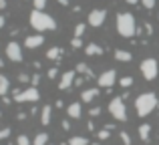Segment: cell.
I'll return each instance as SVG.
<instances>
[{
    "label": "cell",
    "instance_id": "6da1fadb",
    "mask_svg": "<svg viewBox=\"0 0 159 145\" xmlns=\"http://www.w3.org/2000/svg\"><path fill=\"white\" fill-rule=\"evenodd\" d=\"M30 26L39 32L54 30V28H57V20H54L51 14H47L44 10H32L30 12Z\"/></svg>",
    "mask_w": 159,
    "mask_h": 145
},
{
    "label": "cell",
    "instance_id": "7a4b0ae2",
    "mask_svg": "<svg viewBox=\"0 0 159 145\" xmlns=\"http://www.w3.org/2000/svg\"><path fill=\"white\" fill-rule=\"evenodd\" d=\"M117 32L123 39H131L133 34H137V24H135V16L131 12H119L117 14Z\"/></svg>",
    "mask_w": 159,
    "mask_h": 145
},
{
    "label": "cell",
    "instance_id": "3957f363",
    "mask_svg": "<svg viewBox=\"0 0 159 145\" xmlns=\"http://www.w3.org/2000/svg\"><path fill=\"white\" fill-rule=\"evenodd\" d=\"M157 105H159V101H157L155 93H141L135 99V111H137L139 117H147Z\"/></svg>",
    "mask_w": 159,
    "mask_h": 145
},
{
    "label": "cell",
    "instance_id": "277c9868",
    "mask_svg": "<svg viewBox=\"0 0 159 145\" xmlns=\"http://www.w3.org/2000/svg\"><path fill=\"white\" fill-rule=\"evenodd\" d=\"M109 113L113 115L115 121H127V107H125V101L121 97L111 99L109 103Z\"/></svg>",
    "mask_w": 159,
    "mask_h": 145
},
{
    "label": "cell",
    "instance_id": "5b68a950",
    "mask_svg": "<svg viewBox=\"0 0 159 145\" xmlns=\"http://www.w3.org/2000/svg\"><path fill=\"white\" fill-rule=\"evenodd\" d=\"M141 75H143L147 81H153V79H157L159 75V65L155 59H143L141 61Z\"/></svg>",
    "mask_w": 159,
    "mask_h": 145
},
{
    "label": "cell",
    "instance_id": "8992f818",
    "mask_svg": "<svg viewBox=\"0 0 159 145\" xmlns=\"http://www.w3.org/2000/svg\"><path fill=\"white\" fill-rule=\"evenodd\" d=\"M40 99V93L36 87H30L26 91H14V101L16 103H36Z\"/></svg>",
    "mask_w": 159,
    "mask_h": 145
},
{
    "label": "cell",
    "instance_id": "52a82bcc",
    "mask_svg": "<svg viewBox=\"0 0 159 145\" xmlns=\"http://www.w3.org/2000/svg\"><path fill=\"white\" fill-rule=\"evenodd\" d=\"M115 81H117V71H113V69L101 73V75H99V79H97L99 89H111V87L115 85Z\"/></svg>",
    "mask_w": 159,
    "mask_h": 145
},
{
    "label": "cell",
    "instance_id": "ba28073f",
    "mask_svg": "<svg viewBox=\"0 0 159 145\" xmlns=\"http://www.w3.org/2000/svg\"><path fill=\"white\" fill-rule=\"evenodd\" d=\"M6 57L12 63H20V61H22V48H20V44L16 43V40H12V43L6 44Z\"/></svg>",
    "mask_w": 159,
    "mask_h": 145
},
{
    "label": "cell",
    "instance_id": "9c48e42d",
    "mask_svg": "<svg viewBox=\"0 0 159 145\" xmlns=\"http://www.w3.org/2000/svg\"><path fill=\"white\" fill-rule=\"evenodd\" d=\"M105 18H107V10H105V8H95V10L89 12V18H87V20H89L91 26L97 28V26H101V24L105 22Z\"/></svg>",
    "mask_w": 159,
    "mask_h": 145
},
{
    "label": "cell",
    "instance_id": "30bf717a",
    "mask_svg": "<svg viewBox=\"0 0 159 145\" xmlns=\"http://www.w3.org/2000/svg\"><path fill=\"white\" fill-rule=\"evenodd\" d=\"M75 79H77V71H66V73H62L61 75V81H58V89H61V91L69 89V87L75 83Z\"/></svg>",
    "mask_w": 159,
    "mask_h": 145
},
{
    "label": "cell",
    "instance_id": "8fae6325",
    "mask_svg": "<svg viewBox=\"0 0 159 145\" xmlns=\"http://www.w3.org/2000/svg\"><path fill=\"white\" fill-rule=\"evenodd\" d=\"M43 43H44V36L43 34H30V36H26V40H24V47L34 51V48H39Z\"/></svg>",
    "mask_w": 159,
    "mask_h": 145
},
{
    "label": "cell",
    "instance_id": "7c38bea8",
    "mask_svg": "<svg viewBox=\"0 0 159 145\" xmlns=\"http://www.w3.org/2000/svg\"><path fill=\"white\" fill-rule=\"evenodd\" d=\"M66 115H69L70 119H79V117L83 115V107H81V103H79V101L70 103V105L66 107Z\"/></svg>",
    "mask_w": 159,
    "mask_h": 145
},
{
    "label": "cell",
    "instance_id": "4fadbf2b",
    "mask_svg": "<svg viewBox=\"0 0 159 145\" xmlns=\"http://www.w3.org/2000/svg\"><path fill=\"white\" fill-rule=\"evenodd\" d=\"M95 97H99V87H93V89H85V91L81 93L83 103H91Z\"/></svg>",
    "mask_w": 159,
    "mask_h": 145
},
{
    "label": "cell",
    "instance_id": "5bb4252c",
    "mask_svg": "<svg viewBox=\"0 0 159 145\" xmlns=\"http://www.w3.org/2000/svg\"><path fill=\"white\" fill-rule=\"evenodd\" d=\"M115 59L117 61H121V63H129V61L133 59V55L129 51H123V48H117L115 51Z\"/></svg>",
    "mask_w": 159,
    "mask_h": 145
},
{
    "label": "cell",
    "instance_id": "9a60e30c",
    "mask_svg": "<svg viewBox=\"0 0 159 145\" xmlns=\"http://www.w3.org/2000/svg\"><path fill=\"white\" fill-rule=\"evenodd\" d=\"M85 52H87L89 57H95V55H103V48L99 47V44H95V43H89V44L85 47Z\"/></svg>",
    "mask_w": 159,
    "mask_h": 145
},
{
    "label": "cell",
    "instance_id": "2e32d148",
    "mask_svg": "<svg viewBox=\"0 0 159 145\" xmlns=\"http://www.w3.org/2000/svg\"><path fill=\"white\" fill-rule=\"evenodd\" d=\"M51 105H44L43 107V111H40V123H43V125H48V123H51Z\"/></svg>",
    "mask_w": 159,
    "mask_h": 145
},
{
    "label": "cell",
    "instance_id": "e0dca14e",
    "mask_svg": "<svg viewBox=\"0 0 159 145\" xmlns=\"http://www.w3.org/2000/svg\"><path fill=\"white\" fill-rule=\"evenodd\" d=\"M149 133H151V125H149V123L139 125V137H141V141H149Z\"/></svg>",
    "mask_w": 159,
    "mask_h": 145
},
{
    "label": "cell",
    "instance_id": "ac0fdd59",
    "mask_svg": "<svg viewBox=\"0 0 159 145\" xmlns=\"http://www.w3.org/2000/svg\"><path fill=\"white\" fill-rule=\"evenodd\" d=\"M8 89H10V81H8L4 75H0V95L4 97V95L8 93Z\"/></svg>",
    "mask_w": 159,
    "mask_h": 145
},
{
    "label": "cell",
    "instance_id": "d6986e66",
    "mask_svg": "<svg viewBox=\"0 0 159 145\" xmlns=\"http://www.w3.org/2000/svg\"><path fill=\"white\" fill-rule=\"evenodd\" d=\"M58 57H61V48H58V47H52V48L47 51V59L48 61H57Z\"/></svg>",
    "mask_w": 159,
    "mask_h": 145
},
{
    "label": "cell",
    "instance_id": "ffe728a7",
    "mask_svg": "<svg viewBox=\"0 0 159 145\" xmlns=\"http://www.w3.org/2000/svg\"><path fill=\"white\" fill-rule=\"evenodd\" d=\"M69 145H89V139L77 135V137H70V139H69Z\"/></svg>",
    "mask_w": 159,
    "mask_h": 145
},
{
    "label": "cell",
    "instance_id": "44dd1931",
    "mask_svg": "<svg viewBox=\"0 0 159 145\" xmlns=\"http://www.w3.org/2000/svg\"><path fill=\"white\" fill-rule=\"evenodd\" d=\"M32 145H48V135L47 133H39L34 137V141H32Z\"/></svg>",
    "mask_w": 159,
    "mask_h": 145
},
{
    "label": "cell",
    "instance_id": "7402d4cb",
    "mask_svg": "<svg viewBox=\"0 0 159 145\" xmlns=\"http://www.w3.org/2000/svg\"><path fill=\"white\" fill-rule=\"evenodd\" d=\"M75 71H77V73H83V75H87V77H93V71H91V69L87 67L85 63H79V65H77V69H75Z\"/></svg>",
    "mask_w": 159,
    "mask_h": 145
},
{
    "label": "cell",
    "instance_id": "603a6c76",
    "mask_svg": "<svg viewBox=\"0 0 159 145\" xmlns=\"http://www.w3.org/2000/svg\"><path fill=\"white\" fill-rule=\"evenodd\" d=\"M119 85L123 87V89H129V87L133 85V77H121L119 79Z\"/></svg>",
    "mask_w": 159,
    "mask_h": 145
},
{
    "label": "cell",
    "instance_id": "cb8c5ba5",
    "mask_svg": "<svg viewBox=\"0 0 159 145\" xmlns=\"http://www.w3.org/2000/svg\"><path fill=\"white\" fill-rule=\"evenodd\" d=\"M85 24H77V26H75V39H81L83 34H85Z\"/></svg>",
    "mask_w": 159,
    "mask_h": 145
},
{
    "label": "cell",
    "instance_id": "d4e9b609",
    "mask_svg": "<svg viewBox=\"0 0 159 145\" xmlns=\"http://www.w3.org/2000/svg\"><path fill=\"white\" fill-rule=\"evenodd\" d=\"M16 145H32V141L26 135H18V137H16Z\"/></svg>",
    "mask_w": 159,
    "mask_h": 145
},
{
    "label": "cell",
    "instance_id": "484cf974",
    "mask_svg": "<svg viewBox=\"0 0 159 145\" xmlns=\"http://www.w3.org/2000/svg\"><path fill=\"white\" fill-rule=\"evenodd\" d=\"M32 4H34V10H44L47 0H32Z\"/></svg>",
    "mask_w": 159,
    "mask_h": 145
},
{
    "label": "cell",
    "instance_id": "4316f807",
    "mask_svg": "<svg viewBox=\"0 0 159 145\" xmlns=\"http://www.w3.org/2000/svg\"><path fill=\"white\" fill-rule=\"evenodd\" d=\"M111 137V131L109 129H101L99 131V139H101V141H105V139H109Z\"/></svg>",
    "mask_w": 159,
    "mask_h": 145
},
{
    "label": "cell",
    "instance_id": "83f0119b",
    "mask_svg": "<svg viewBox=\"0 0 159 145\" xmlns=\"http://www.w3.org/2000/svg\"><path fill=\"white\" fill-rule=\"evenodd\" d=\"M121 141H123L125 145H131V137H129L127 131H121Z\"/></svg>",
    "mask_w": 159,
    "mask_h": 145
},
{
    "label": "cell",
    "instance_id": "f1b7e54d",
    "mask_svg": "<svg viewBox=\"0 0 159 145\" xmlns=\"http://www.w3.org/2000/svg\"><path fill=\"white\" fill-rule=\"evenodd\" d=\"M141 4H143L147 10H151V8H155V0H141Z\"/></svg>",
    "mask_w": 159,
    "mask_h": 145
},
{
    "label": "cell",
    "instance_id": "f546056e",
    "mask_svg": "<svg viewBox=\"0 0 159 145\" xmlns=\"http://www.w3.org/2000/svg\"><path fill=\"white\" fill-rule=\"evenodd\" d=\"M70 47H73V48H81V47H83V40H81V39H75V36H73V40H70Z\"/></svg>",
    "mask_w": 159,
    "mask_h": 145
},
{
    "label": "cell",
    "instance_id": "4dcf8cb0",
    "mask_svg": "<svg viewBox=\"0 0 159 145\" xmlns=\"http://www.w3.org/2000/svg\"><path fill=\"white\" fill-rule=\"evenodd\" d=\"M18 83H30V77L26 73H20L18 75Z\"/></svg>",
    "mask_w": 159,
    "mask_h": 145
},
{
    "label": "cell",
    "instance_id": "1f68e13d",
    "mask_svg": "<svg viewBox=\"0 0 159 145\" xmlns=\"http://www.w3.org/2000/svg\"><path fill=\"white\" fill-rule=\"evenodd\" d=\"M8 135H10V127H4V129H0V139H6Z\"/></svg>",
    "mask_w": 159,
    "mask_h": 145
},
{
    "label": "cell",
    "instance_id": "d6a6232c",
    "mask_svg": "<svg viewBox=\"0 0 159 145\" xmlns=\"http://www.w3.org/2000/svg\"><path fill=\"white\" fill-rule=\"evenodd\" d=\"M89 113H91V117H99V115H101V107H93Z\"/></svg>",
    "mask_w": 159,
    "mask_h": 145
},
{
    "label": "cell",
    "instance_id": "836d02e7",
    "mask_svg": "<svg viewBox=\"0 0 159 145\" xmlns=\"http://www.w3.org/2000/svg\"><path fill=\"white\" fill-rule=\"evenodd\" d=\"M30 83H32V87H36L40 83V75H32V77H30Z\"/></svg>",
    "mask_w": 159,
    "mask_h": 145
},
{
    "label": "cell",
    "instance_id": "e575fe53",
    "mask_svg": "<svg viewBox=\"0 0 159 145\" xmlns=\"http://www.w3.org/2000/svg\"><path fill=\"white\" fill-rule=\"evenodd\" d=\"M57 77H58L57 69H48V79H57Z\"/></svg>",
    "mask_w": 159,
    "mask_h": 145
},
{
    "label": "cell",
    "instance_id": "d590c367",
    "mask_svg": "<svg viewBox=\"0 0 159 145\" xmlns=\"http://www.w3.org/2000/svg\"><path fill=\"white\" fill-rule=\"evenodd\" d=\"M145 30H147V34H151V32H153V28H151V24H149V22H145Z\"/></svg>",
    "mask_w": 159,
    "mask_h": 145
},
{
    "label": "cell",
    "instance_id": "8d00e7d4",
    "mask_svg": "<svg viewBox=\"0 0 159 145\" xmlns=\"http://www.w3.org/2000/svg\"><path fill=\"white\" fill-rule=\"evenodd\" d=\"M62 129L69 131V129H70V123H69V121H62Z\"/></svg>",
    "mask_w": 159,
    "mask_h": 145
},
{
    "label": "cell",
    "instance_id": "74e56055",
    "mask_svg": "<svg viewBox=\"0 0 159 145\" xmlns=\"http://www.w3.org/2000/svg\"><path fill=\"white\" fill-rule=\"evenodd\" d=\"M6 8V0H0V10H4Z\"/></svg>",
    "mask_w": 159,
    "mask_h": 145
},
{
    "label": "cell",
    "instance_id": "f35d334b",
    "mask_svg": "<svg viewBox=\"0 0 159 145\" xmlns=\"http://www.w3.org/2000/svg\"><path fill=\"white\" fill-rule=\"evenodd\" d=\"M58 4H62V6H66V4H69V0H57Z\"/></svg>",
    "mask_w": 159,
    "mask_h": 145
},
{
    "label": "cell",
    "instance_id": "ab89813d",
    "mask_svg": "<svg viewBox=\"0 0 159 145\" xmlns=\"http://www.w3.org/2000/svg\"><path fill=\"white\" fill-rule=\"evenodd\" d=\"M4 22H6V20H4V16H0V28L4 26Z\"/></svg>",
    "mask_w": 159,
    "mask_h": 145
},
{
    "label": "cell",
    "instance_id": "60d3db41",
    "mask_svg": "<svg viewBox=\"0 0 159 145\" xmlns=\"http://www.w3.org/2000/svg\"><path fill=\"white\" fill-rule=\"evenodd\" d=\"M125 2H127V4H137L139 0H125Z\"/></svg>",
    "mask_w": 159,
    "mask_h": 145
},
{
    "label": "cell",
    "instance_id": "b9f144b4",
    "mask_svg": "<svg viewBox=\"0 0 159 145\" xmlns=\"http://www.w3.org/2000/svg\"><path fill=\"white\" fill-rule=\"evenodd\" d=\"M91 145H99V143H91Z\"/></svg>",
    "mask_w": 159,
    "mask_h": 145
},
{
    "label": "cell",
    "instance_id": "7bdbcfd3",
    "mask_svg": "<svg viewBox=\"0 0 159 145\" xmlns=\"http://www.w3.org/2000/svg\"><path fill=\"white\" fill-rule=\"evenodd\" d=\"M0 115H2V113H0Z\"/></svg>",
    "mask_w": 159,
    "mask_h": 145
}]
</instances>
